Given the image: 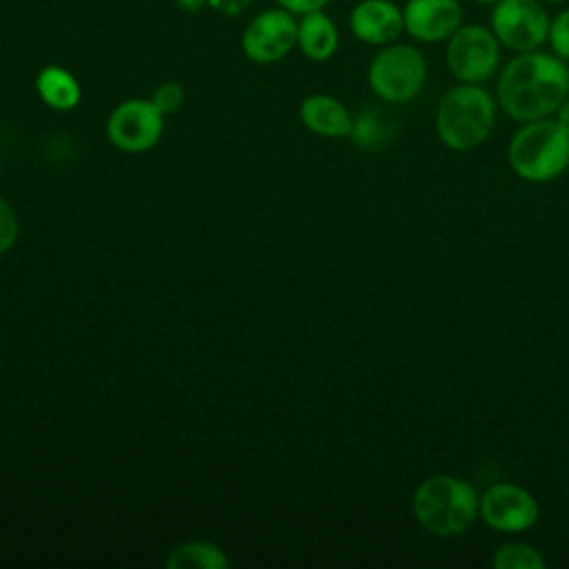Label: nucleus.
I'll list each match as a JSON object with an SVG mask.
<instances>
[{
    "mask_svg": "<svg viewBox=\"0 0 569 569\" xmlns=\"http://www.w3.org/2000/svg\"><path fill=\"white\" fill-rule=\"evenodd\" d=\"M296 36L298 16L276 4L247 22L240 36V49L244 58L256 64H273L293 51Z\"/></svg>",
    "mask_w": 569,
    "mask_h": 569,
    "instance_id": "8",
    "label": "nucleus"
},
{
    "mask_svg": "<svg viewBox=\"0 0 569 569\" xmlns=\"http://www.w3.org/2000/svg\"><path fill=\"white\" fill-rule=\"evenodd\" d=\"M498 116V100L485 84L458 82L442 93L433 113L438 140L451 151H473L482 147Z\"/></svg>",
    "mask_w": 569,
    "mask_h": 569,
    "instance_id": "3",
    "label": "nucleus"
},
{
    "mask_svg": "<svg viewBox=\"0 0 569 569\" xmlns=\"http://www.w3.org/2000/svg\"><path fill=\"white\" fill-rule=\"evenodd\" d=\"M164 129V113L151 98H129L107 118V140L124 153H142L158 144Z\"/></svg>",
    "mask_w": 569,
    "mask_h": 569,
    "instance_id": "9",
    "label": "nucleus"
},
{
    "mask_svg": "<svg viewBox=\"0 0 569 569\" xmlns=\"http://www.w3.org/2000/svg\"><path fill=\"white\" fill-rule=\"evenodd\" d=\"M547 47L551 53L569 62V4L560 7L549 22V33H547Z\"/></svg>",
    "mask_w": 569,
    "mask_h": 569,
    "instance_id": "19",
    "label": "nucleus"
},
{
    "mask_svg": "<svg viewBox=\"0 0 569 569\" xmlns=\"http://www.w3.org/2000/svg\"><path fill=\"white\" fill-rule=\"evenodd\" d=\"M0 171H2V167H0Z\"/></svg>",
    "mask_w": 569,
    "mask_h": 569,
    "instance_id": "27",
    "label": "nucleus"
},
{
    "mask_svg": "<svg viewBox=\"0 0 569 569\" xmlns=\"http://www.w3.org/2000/svg\"><path fill=\"white\" fill-rule=\"evenodd\" d=\"M18 216L13 207L0 196V256H4L18 240Z\"/></svg>",
    "mask_w": 569,
    "mask_h": 569,
    "instance_id": "21",
    "label": "nucleus"
},
{
    "mask_svg": "<svg viewBox=\"0 0 569 569\" xmlns=\"http://www.w3.org/2000/svg\"><path fill=\"white\" fill-rule=\"evenodd\" d=\"M36 93L53 111H71L80 104L82 98L78 78L60 64H47L38 71Z\"/></svg>",
    "mask_w": 569,
    "mask_h": 569,
    "instance_id": "15",
    "label": "nucleus"
},
{
    "mask_svg": "<svg viewBox=\"0 0 569 569\" xmlns=\"http://www.w3.org/2000/svg\"><path fill=\"white\" fill-rule=\"evenodd\" d=\"M331 0H276L278 7L291 11L293 16H302V13H309V11H320L329 4Z\"/></svg>",
    "mask_w": 569,
    "mask_h": 569,
    "instance_id": "22",
    "label": "nucleus"
},
{
    "mask_svg": "<svg viewBox=\"0 0 569 569\" xmlns=\"http://www.w3.org/2000/svg\"><path fill=\"white\" fill-rule=\"evenodd\" d=\"M427 58L418 44L389 42L378 47L367 64V84L371 93L387 104L411 102L427 82Z\"/></svg>",
    "mask_w": 569,
    "mask_h": 569,
    "instance_id": "5",
    "label": "nucleus"
},
{
    "mask_svg": "<svg viewBox=\"0 0 569 569\" xmlns=\"http://www.w3.org/2000/svg\"><path fill=\"white\" fill-rule=\"evenodd\" d=\"M349 31L356 40L382 47L400 40L405 33L402 4L393 0H358L347 18Z\"/></svg>",
    "mask_w": 569,
    "mask_h": 569,
    "instance_id": "12",
    "label": "nucleus"
},
{
    "mask_svg": "<svg viewBox=\"0 0 569 569\" xmlns=\"http://www.w3.org/2000/svg\"><path fill=\"white\" fill-rule=\"evenodd\" d=\"M538 518V498L522 485L493 482L480 493V520L498 533L529 531Z\"/></svg>",
    "mask_w": 569,
    "mask_h": 569,
    "instance_id": "10",
    "label": "nucleus"
},
{
    "mask_svg": "<svg viewBox=\"0 0 569 569\" xmlns=\"http://www.w3.org/2000/svg\"><path fill=\"white\" fill-rule=\"evenodd\" d=\"M493 569H545L547 558L542 551L522 540H509L498 545L489 558Z\"/></svg>",
    "mask_w": 569,
    "mask_h": 569,
    "instance_id": "18",
    "label": "nucleus"
},
{
    "mask_svg": "<svg viewBox=\"0 0 569 569\" xmlns=\"http://www.w3.org/2000/svg\"><path fill=\"white\" fill-rule=\"evenodd\" d=\"M445 64L458 82L485 84L502 67V44L480 22H462L445 42Z\"/></svg>",
    "mask_w": 569,
    "mask_h": 569,
    "instance_id": "6",
    "label": "nucleus"
},
{
    "mask_svg": "<svg viewBox=\"0 0 569 569\" xmlns=\"http://www.w3.org/2000/svg\"><path fill=\"white\" fill-rule=\"evenodd\" d=\"M296 47L305 58L313 62H325L336 56L340 47V31L331 16L325 13V9L298 16Z\"/></svg>",
    "mask_w": 569,
    "mask_h": 569,
    "instance_id": "14",
    "label": "nucleus"
},
{
    "mask_svg": "<svg viewBox=\"0 0 569 569\" xmlns=\"http://www.w3.org/2000/svg\"><path fill=\"white\" fill-rule=\"evenodd\" d=\"M300 122L322 138H349L353 116L342 100L329 93H311L300 102Z\"/></svg>",
    "mask_w": 569,
    "mask_h": 569,
    "instance_id": "13",
    "label": "nucleus"
},
{
    "mask_svg": "<svg viewBox=\"0 0 569 569\" xmlns=\"http://www.w3.org/2000/svg\"><path fill=\"white\" fill-rule=\"evenodd\" d=\"M507 164L525 182L545 184L569 169V131L553 116L520 122L507 142Z\"/></svg>",
    "mask_w": 569,
    "mask_h": 569,
    "instance_id": "4",
    "label": "nucleus"
},
{
    "mask_svg": "<svg viewBox=\"0 0 569 569\" xmlns=\"http://www.w3.org/2000/svg\"><path fill=\"white\" fill-rule=\"evenodd\" d=\"M553 120H556L565 131H569V96H567V98L560 102V107L556 109Z\"/></svg>",
    "mask_w": 569,
    "mask_h": 569,
    "instance_id": "23",
    "label": "nucleus"
},
{
    "mask_svg": "<svg viewBox=\"0 0 569 569\" xmlns=\"http://www.w3.org/2000/svg\"><path fill=\"white\" fill-rule=\"evenodd\" d=\"M469 2H473V4H485V7H491L496 0H469Z\"/></svg>",
    "mask_w": 569,
    "mask_h": 569,
    "instance_id": "26",
    "label": "nucleus"
},
{
    "mask_svg": "<svg viewBox=\"0 0 569 569\" xmlns=\"http://www.w3.org/2000/svg\"><path fill=\"white\" fill-rule=\"evenodd\" d=\"M547 7H565L569 0H542Z\"/></svg>",
    "mask_w": 569,
    "mask_h": 569,
    "instance_id": "25",
    "label": "nucleus"
},
{
    "mask_svg": "<svg viewBox=\"0 0 569 569\" xmlns=\"http://www.w3.org/2000/svg\"><path fill=\"white\" fill-rule=\"evenodd\" d=\"M567 96L569 62L551 51L513 53L498 71V109L516 122L551 118Z\"/></svg>",
    "mask_w": 569,
    "mask_h": 569,
    "instance_id": "1",
    "label": "nucleus"
},
{
    "mask_svg": "<svg viewBox=\"0 0 569 569\" xmlns=\"http://www.w3.org/2000/svg\"><path fill=\"white\" fill-rule=\"evenodd\" d=\"M151 100H153V104H156L164 116H169V113H176V111L182 107V102H184V89H182L180 82L167 80V82H162V84L156 87Z\"/></svg>",
    "mask_w": 569,
    "mask_h": 569,
    "instance_id": "20",
    "label": "nucleus"
},
{
    "mask_svg": "<svg viewBox=\"0 0 569 569\" xmlns=\"http://www.w3.org/2000/svg\"><path fill=\"white\" fill-rule=\"evenodd\" d=\"M393 136V122L387 113L378 109H362L353 116L349 138L362 149H380Z\"/></svg>",
    "mask_w": 569,
    "mask_h": 569,
    "instance_id": "17",
    "label": "nucleus"
},
{
    "mask_svg": "<svg viewBox=\"0 0 569 569\" xmlns=\"http://www.w3.org/2000/svg\"><path fill=\"white\" fill-rule=\"evenodd\" d=\"M411 513L420 529L436 538H456L480 518V493L456 473H431L411 493Z\"/></svg>",
    "mask_w": 569,
    "mask_h": 569,
    "instance_id": "2",
    "label": "nucleus"
},
{
    "mask_svg": "<svg viewBox=\"0 0 569 569\" xmlns=\"http://www.w3.org/2000/svg\"><path fill=\"white\" fill-rule=\"evenodd\" d=\"M178 4L184 11H198L204 4V0H178Z\"/></svg>",
    "mask_w": 569,
    "mask_h": 569,
    "instance_id": "24",
    "label": "nucleus"
},
{
    "mask_svg": "<svg viewBox=\"0 0 569 569\" xmlns=\"http://www.w3.org/2000/svg\"><path fill=\"white\" fill-rule=\"evenodd\" d=\"M405 33L420 44H440L465 22L462 0H405Z\"/></svg>",
    "mask_w": 569,
    "mask_h": 569,
    "instance_id": "11",
    "label": "nucleus"
},
{
    "mask_svg": "<svg viewBox=\"0 0 569 569\" xmlns=\"http://www.w3.org/2000/svg\"><path fill=\"white\" fill-rule=\"evenodd\" d=\"M551 13L542 0H496L489 7V29L511 53L547 47Z\"/></svg>",
    "mask_w": 569,
    "mask_h": 569,
    "instance_id": "7",
    "label": "nucleus"
},
{
    "mask_svg": "<svg viewBox=\"0 0 569 569\" xmlns=\"http://www.w3.org/2000/svg\"><path fill=\"white\" fill-rule=\"evenodd\" d=\"M164 565L169 569H227L229 556L211 540H189L178 545Z\"/></svg>",
    "mask_w": 569,
    "mask_h": 569,
    "instance_id": "16",
    "label": "nucleus"
}]
</instances>
